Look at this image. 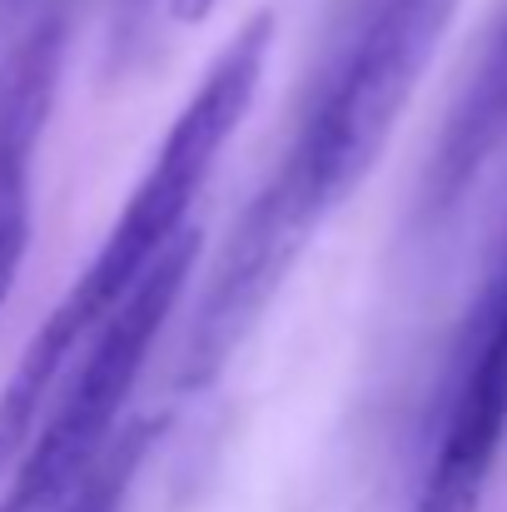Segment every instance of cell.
Returning <instances> with one entry per match:
<instances>
[{
  "instance_id": "6",
  "label": "cell",
  "mask_w": 507,
  "mask_h": 512,
  "mask_svg": "<svg viewBox=\"0 0 507 512\" xmlns=\"http://www.w3.org/2000/svg\"><path fill=\"white\" fill-rule=\"evenodd\" d=\"M65 70V20H30L0 55V309L30 254L35 160Z\"/></svg>"
},
{
  "instance_id": "2",
  "label": "cell",
  "mask_w": 507,
  "mask_h": 512,
  "mask_svg": "<svg viewBox=\"0 0 507 512\" xmlns=\"http://www.w3.org/2000/svg\"><path fill=\"white\" fill-rule=\"evenodd\" d=\"M463 0H363V15L309 105L279 179L329 219L383 160Z\"/></svg>"
},
{
  "instance_id": "8",
  "label": "cell",
  "mask_w": 507,
  "mask_h": 512,
  "mask_svg": "<svg viewBox=\"0 0 507 512\" xmlns=\"http://www.w3.org/2000/svg\"><path fill=\"white\" fill-rule=\"evenodd\" d=\"M165 5L179 25H199V20H209V10H214L219 0H165Z\"/></svg>"
},
{
  "instance_id": "3",
  "label": "cell",
  "mask_w": 507,
  "mask_h": 512,
  "mask_svg": "<svg viewBox=\"0 0 507 512\" xmlns=\"http://www.w3.org/2000/svg\"><path fill=\"white\" fill-rule=\"evenodd\" d=\"M194 264H199V229L189 224L160 254V264L140 279V289L85 343V353L55 388L35 438L25 443L20 463L10 468L0 512H60L70 503V493L85 483L95 458L120 433L135 378H140L155 339L165 334Z\"/></svg>"
},
{
  "instance_id": "4",
  "label": "cell",
  "mask_w": 507,
  "mask_h": 512,
  "mask_svg": "<svg viewBox=\"0 0 507 512\" xmlns=\"http://www.w3.org/2000/svg\"><path fill=\"white\" fill-rule=\"evenodd\" d=\"M507 438V244L473 299L463 339L453 348L433 453L418 498L483 512L498 453Z\"/></svg>"
},
{
  "instance_id": "9",
  "label": "cell",
  "mask_w": 507,
  "mask_h": 512,
  "mask_svg": "<svg viewBox=\"0 0 507 512\" xmlns=\"http://www.w3.org/2000/svg\"><path fill=\"white\" fill-rule=\"evenodd\" d=\"M30 5H35V0H0V30H10V25H15Z\"/></svg>"
},
{
  "instance_id": "1",
  "label": "cell",
  "mask_w": 507,
  "mask_h": 512,
  "mask_svg": "<svg viewBox=\"0 0 507 512\" xmlns=\"http://www.w3.org/2000/svg\"><path fill=\"white\" fill-rule=\"evenodd\" d=\"M269 50H274V15L254 10L224 40V50L214 55V65L204 70V80L194 85L184 110L174 115L150 170L130 189L125 209L115 214V224H110L105 244L95 249V259L85 264V274L65 289V299L45 314V324L30 334L25 353L15 358V368L0 388V483L20 463L25 443L35 438L55 388L65 383V373L75 368L85 343L105 329V319L140 289V279L160 264V254L189 229V209H194L199 189L209 184L224 145L234 140V130L244 125V115L259 95Z\"/></svg>"
},
{
  "instance_id": "7",
  "label": "cell",
  "mask_w": 507,
  "mask_h": 512,
  "mask_svg": "<svg viewBox=\"0 0 507 512\" xmlns=\"http://www.w3.org/2000/svg\"><path fill=\"white\" fill-rule=\"evenodd\" d=\"M507 150V0L493 20L483 55L438 135V150L423 179V209L428 219H448L488 174V165Z\"/></svg>"
},
{
  "instance_id": "5",
  "label": "cell",
  "mask_w": 507,
  "mask_h": 512,
  "mask_svg": "<svg viewBox=\"0 0 507 512\" xmlns=\"http://www.w3.org/2000/svg\"><path fill=\"white\" fill-rule=\"evenodd\" d=\"M319 224L324 219L279 174L254 194V204L234 224V234H229V244H224V254L209 274V289L199 299V314L189 324L184 358H179V388L184 393L209 388L224 373V363L239 353V343L269 314L279 284L289 279L294 259L319 234Z\"/></svg>"
},
{
  "instance_id": "10",
  "label": "cell",
  "mask_w": 507,
  "mask_h": 512,
  "mask_svg": "<svg viewBox=\"0 0 507 512\" xmlns=\"http://www.w3.org/2000/svg\"><path fill=\"white\" fill-rule=\"evenodd\" d=\"M413 512H468V508H443V503H428V498H413Z\"/></svg>"
}]
</instances>
